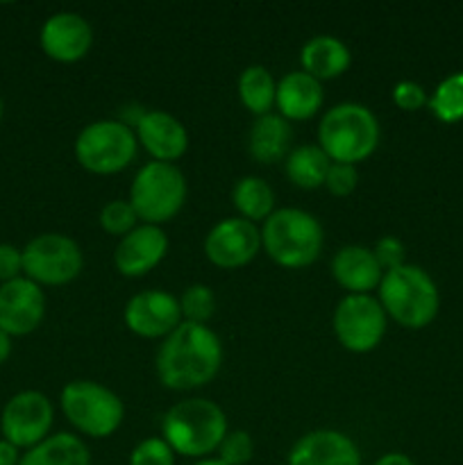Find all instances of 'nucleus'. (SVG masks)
Segmentation results:
<instances>
[{"label": "nucleus", "mask_w": 463, "mask_h": 465, "mask_svg": "<svg viewBox=\"0 0 463 465\" xmlns=\"http://www.w3.org/2000/svg\"><path fill=\"white\" fill-rule=\"evenodd\" d=\"M222 366V343L213 330L182 322L163 339L157 352V375L166 389L193 391L213 381Z\"/></svg>", "instance_id": "1"}, {"label": "nucleus", "mask_w": 463, "mask_h": 465, "mask_svg": "<svg viewBox=\"0 0 463 465\" xmlns=\"http://www.w3.org/2000/svg\"><path fill=\"white\" fill-rule=\"evenodd\" d=\"M227 431L230 427L222 409L204 398L182 400L162 418V439L172 452L195 461L216 452Z\"/></svg>", "instance_id": "2"}, {"label": "nucleus", "mask_w": 463, "mask_h": 465, "mask_svg": "<svg viewBox=\"0 0 463 465\" xmlns=\"http://www.w3.org/2000/svg\"><path fill=\"white\" fill-rule=\"evenodd\" d=\"M377 300L386 316L407 330L427 327L440 309L438 286L429 272L413 263L386 271L377 286Z\"/></svg>", "instance_id": "3"}, {"label": "nucleus", "mask_w": 463, "mask_h": 465, "mask_svg": "<svg viewBox=\"0 0 463 465\" xmlns=\"http://www.w3.org/2000/svg\"><path fill=\"white\" fill-rule=\"evenodd\" d=\"M325 232L313 213L298 207L275 209L263 221L261 248L281 268H307L320 257Z\"/></svg>", "instance_id": "4"}, {"label": "nucleus", "mask_w": 463, "mask_h": 465, "mask_svg": "<svg viewBox=\"0 0 463 465\" xmlns=\"http://www.w3.org/2000/svg\"><path fill=\"white\" fill-rule=\"evenodd\" d=\"M318 145L331 162L357 166L379 145V123L366 104H334L322 114L318 125Z\"/></svg>", "instance_id": "5"}, {"label": "nucleus", "mask_w": 463, "mask_h": 465, "mask_svg": "<svg viewBox=\"0 0 463 465\" xmlns=\"http://www.w3.org/2000/svg\"><path fill=\"white\" fill-rule=\"evenodd\" d=\"M186 177L175 163L148 162L130 186V203L139 221L159 225L172 221L186 203Z\"/></svg>", "instance_id": "6"}, {"label": "nucleus", "mask_w": 463, "mask_h": 465, "mask_svg": "<svg viewBox=\"0 0 463 465\" xmlns=\"http://www.w3.org/2000/svg\"><path fill=\"white\" fill-rule=\"evenodd\" d=\"M59 404L68 422L89 439H109L125 420L123 400L107 386L91 380L68 381Z\"/></svg>", "instance_id": "7"}, {"label": "nucleus", "mask_w": 463, "mask_h": 465, "mask_svg": "<svg viewBox=\"0 0 463 465\" xmlns=\"http://www.w3.org/2000/svg\"><path fill=\"white\" fill-rule=\"evenodd\" d=\"M139 150L130 123L104 118L82 127L75 139V159L94 175H113L130 166Z\"/></svg>", "instance_id": "8"}, {"label": "nucleus", "mask_w": 463, "mask_h": 465, "mask_svg": "<svg viewBox=\"0 0 463 465\" xmlns=\"http://www.w3.org/2000/svg\"><path fill=\"white\" fill-rule=\"evenodd\" d=\"M84 268L82 248L66 234H39L23 248V275L39 286H64Z\"/></svg>", "instance_id": "9"}, {"label": "nucleus", "mask_w": 463, "mask_h": 465, "mask_svg": "<svg viewBox=\"0 0 463 465\" xmlns=\"http://www.w3.org/2000/svg\"><path fill=\"white\" fill-rule=\"evenodd\" d=\"M386 312L372 295H345L334 309L331 327L345 350L372 352L386 334Z\"/></svg>", "instance_id": "10"}, {"label": "nucleus", "mask_w": 463, "mask_h": 465, "mask_svg": "<svg viewBox=\"0 0 463 465\" xmlns=\"http://www.w3.org/2000/svg\"><path fill=\"white\" fill-rule=\"evenodd\" d=\"M54 420L53 402L39 391H21L14 395L0 416V431L16 450H32L50 436Z\"/></svg>", "instance_id": "11"}, {"label": "nucleus", "mask_w": 463, "mask_h": 465, "mask_svg": "<svg viewBox=\"0 0 463 465\" xmlns=\"http://www.w3.org/2000/svg\"><path fill=\"white\" fill-rule=\"evenodd\" d=\"M261 250V230L245 218H222L209 230L204 239V254L209 262L225 271L243 268Z\"/></svg>", "instance_id": "12"}, {"label": "nucleus", "mask_w": 463, "mask_h": 465, "mask_svg": "<svg viewBox=\"0 0 463 465\" xmlns=\"http://www.w3.org/2000/svg\"><path fill=\"white\" fill-rule=\"evenodd\" d=\"M123 321L127 330L141 339H166L184 322V318L175 295L162 289H150L127 300Z\"/></svg>", "instance_id": "13"}, {"label": "nucleus", "mask_w": 463, "mask_h": 465, "mask_svg": "<svg viewBox=\"0 0 463 465\" xmlns=\"http://www.w3.org/2000/svg\"><path fill=\"white\" fill-rule=\"evenodd\" d=\"M45 316V295L27 277L0 284V330L9 336H27Z\"/></svg>", "instance_id": "14"}, {"label": "nucleus", "mask_w": 463, "mask_h": 465, "mask_svg": "<svg viewBox=\"0 0 463 465\" xmlns=\"http://www.w3.org/2000/svg\"><path fill=\"white\" fill-rule=\"evenodd\" d=\"M41 48L59 64H75L86 57L94 44V30L82 14L57 12L41 25Z\"/></svg>", "instance_id": "15"}, {"label": "nucleus", "mask_w": 463, "mask_h": 465, "mask_svg": "<svg viewBox=\"0 0 463 465\" xmlns=\"http://www.w3.org/2000/svg\"><path fill=\"white\" fill-rule=\"evenodd\" d=\"M166 252V232L159 225L141 223L118 241L113 250V266L123 277H143L163 262Z\"/></svg>", "instance_id": "16"}, {"label": "nucleus", "mask_w": 463, "mask_h": 465, "mask_svg": "<svg viewBox=\"0 0 463 465\" xmlns=\"http://www.w3.org/2000/svg\"><path fill=\"white\" fill-rule=\"evenodd\" d=\"M134 134L153 162L175 163L189 148V132L184 123L163 109L141 112L139 121L134 123Z\"/></svg>", "instance_id": "17"}, {"label": "nucleus", "mask_w": 463, "mask_h": 465, "mask_svg": "<svg viewBox=\"0 0 463 465\" xmlns=\"http://www.w3.org/2000/svg\"><path fill=\"white\" fill-rule=\"evenodd\" d=\"M286 465H361V452L343 431L313 430L295 440Z\"/></svg>", "instance_id": "18"}, {"label": "nucleus", "mask_w": 463, "mask_h": 465, "mask_svg": "<svg viewBox=\"0 0 463 465\" xmlns=\"http://www.w3.org/2000/svg\"><path fill=\"white\" fill-rule=\"evenodd\" d=\"M331 275L348 295H370L379 286L384 271L370 248L345 245L331 259Z\"/></svg>", "instance_id": "19"}, {"label": "nucleus", "mask_w": 463, "mask_h": 465, "mask_svg": "<svg viewBox=\"0 0 463 465\" xmlns=\"http://www.w3.org/2000/svg\"><path fill=\"white\" fill-rule=\"evenodd\" d=\"M322 103H325L322 82H318L309 73H286L277 82L275 104L280 109V116L286 121H307L320 112Z\"/></svg>", "instance_id": "20"}, {"label": "nucleus", "mask_w": 463, "mask_h": 465, "mask_svg": "<svg viewBox=\"0 0 463 465\" xmlns=\"http://www.w3.org/2000/svg\"><path fill=\"white\" fill-rule=\"evenodd\" d=\"M300 62H302L304 73L322 82L343 75L350 68V64H352V54H350L348 45L340 39H336V36L316 35L302 45Z\"/></svg>", "instance_id": "21"}, {"label": "nucleus", "mask_w": 463, "mask_h": 465, "mask_svg": "<svg viewBox=\"0 0 463 465\" xmlns=\"http://www.w3.org/2000/svg\"><path fill=\"white\" fill-rule=\"evenodd\" d=\"M291 123L280 114H263L250 127L248 150L259 163H275L291 153Z\"/></svg>", "instance_id": "22"}, {"label": "nucleus", "mask_w": 463, "mask_h": 465, "mask_svg": "<svg viewBox=\"0 0 463 465\" xmlns=\"http://www.w3.org/2000/svg\"><path fill=\"white\" fill-rule=\"evenodd\" d=\"M18 465H91V452L75 434H53L27 450Z\"/></svg>", "instance_id": "23"}, {"label": "nucleus", "mask_w": 463, "mask_h": 465, "mask_svg": "<svg viewBox=\"0 0 463 465\" xmlns=\"http://www.w3.org/2000/svg\"><path fill=\"white\" fill-rule=\"evenodd\" d=\"M330 166L331 159L322 153L320 145L304 143L286 154L284 171L286 177H289L298 189L311 191L318 189V186H325V177Z\"/></svg>", "instance_id": "24"}, {"label": "nucleus", "mask_w": 463, "mask_h": 465, "mask_svg": "<svg viewBox=\"0 0 463 465\" xmlns=\"http://www.w3.org/2000/svg\"><path fill=\"white\" fill-rule=\"evenodd\" d=\"M232 203L241 218L250 223L266 221L275 212V193L263 177L245 175L232 189Z\"/></svg>", "instance_id": "25"}, {"label": "nucleus", "mask_w": 463, "mask_h": 465, "mask_svg": "<svg viewBox=\"0 0 463 465\" xmlns=\"http://www.w3.org/2000/svg\"><path fill=\"white\" fill-rule=\"evenodd\" d=\"M275 94L277 82L266 66L252 64V66H248L241 73L239 98L243 107L257 118L263 116V114H271L272 104H275Z\"/></svg>", "instance_id": "26"}, {"label": "nucleus", "mask_w": 463, "mask_h": 465, "mask_svg": "<svg viewBox=\"0 0 463 465\" xmlns=\"http://www.w3.org/2000/svg\"><path fill=\"white\" fill-rule=\"evenodd\" d=\"M427 104L440 123L463 121V71L440 80Z\"/></svg>", "instance_id": "27"}, {"label": "nucleus", "mask_w": 463, "mask_h": 465, "mask_svg": "<svg viewBox=\"0 0 463 465\" xmlns=\"http://www.w3.org/2000/svg\"><path fill=\"white\" fill-rule=\"evenodd\" d=\"M180 309L182 318L186 322H198V325H207L209 318L216 312V298L213 291L207 284H191L186 286L184 293L180 295Z\"/></svg>", "instance_id": "28"}, {"label": "nucleus", "mask_w": 463, "mask_h": 465, "mask_svg": "<svg viewBox=\"0 0 463 465\" xmlns=\"http://www.w3.org/2000/svg\"><path fill=\"white\" fill-rule=\"evenodd\" d=\"M136 223H139V216H136L130 200H112V203L100 209V227L112 236H121L123 239V236L134 230Z\"/></svg>", "instance_id": "29"}, {"label": "nucleus", "mask_w": 463, "mask_h": 465, "mask_svg": "<svg viewBox=\"0 0 463 465\" xmlns=\"http://www.w3.org/2000/svg\"><path fill=\"white\" fill-rule=\"evenodd\" d=\"M218 459H221L225 465H245L250 463L254 454V443L252 436L243 430L227 431L222 443L218 445Z\"/></svg>", "instance_id": "30"}, {"label": "nucleus", "mask_w": 463, "mask_h": 465, "mask_svg": "<svg viewBox=\"0 0 463 465\" xmlns=\"http://www.w3.org/2000/svg\"><path fill=\"white\" fill-rule=\"evenodd\" d=\"M130 465H175V452L159 436L145 439L132 450Z\"/></svg>", "instance_id": "31"}, {"label": "nucleus", "mask_w": 463, "mask_h": 465, "mask_svg": "<svg viewBox=\"0 0 463 465\" xmlns=\"http://www.w3.org/2000/svg\"><path fill=\"white\" fill-rule=\"evenodd\" d=\"M359 184V171L352 163H336L331 162L330 171H327L325 186L331 195L336 198H348L350 193H354Z\"/></svg>", "instance_id": "32"}, {"label": "nucleus", "mask_w": 463, "mask_h": 465, "mask_svg": "<svg viewBox=\"0 0 463 465\" xmlns=\"http://www.w3.org/2000/svg\"><path fill=\"white\" fill-rule=\"evenodd\" d=\"M393 103L402 112H418L429 103V98H427L425 86L413 80H402L393 86Z\"/></svg>", "instance_id": "33"}, {"label": "nucleus", "mask_w": 463, "mask_h": 465, "mask_svg": "<svg viewBox=\"0 0 463 465\" xmlns=\"http://www.w3.org/2000/svg\"><path fill=\"white\" fill-rule=\"evenodd\" d=\"M372 252H375L377 262H379L384 272L404 266V257H407V248H404V243L398 236H381Z\"/></svg>", "instance_id": "34"}, {"label": "nucleus", "mask_w": 463, "mask_h": 465, "mask_svg": "<svg viewBox=\"0 0 463 465\" xmlns=\"http://www.w3.org/2000/svg\"><path fill=\"white\" fill-rule=\"evenodd\" d=\"M23 272V250L9 243H0V284L18 280Z\"/></svg>", "instance_id": "35"}, {"label": "nucleus", "mask_w": 463, "mask_h": 465, "mask_svg": "<svg viewBox=\"0 0 463 465\" xmlns=\"http://www.w3.org/2000/svg\"><path fill=\"white\" fill-rule=\"evenodd\" d=\"M21 463V454L7 440H0V465H18Z\"/></svg>", "instance_id": "36"}, {"label": "nucleus", "mask_w": 463, "mask_h": 465, "mask_svg": "<svg viewBox=\"0 0 463 465\" xmlns=\"http://www.w3.org/2000/svg\"><path fill=\"white\" fill-rule=\"evenodd\" d=\"M372 465H416V463H413L411 459L407 457V454L389 452V454H384V457L377 459V461L372 463Z\"/></svg>", "instance_id": "37"}, {"label": "nucleus", "mask_w": 463, "mask_h": 465, "mask_svg": "<svg viewBox=\"0 0 463 465\" xmlns=\"http://www.w3.org/2000/svg\"><path fill=\"white\" fill-rule=\"evenodd\" d=\"M9 354H12V336L0 330V366L7 361Z\"/></svg>", "instance_id": "38"}, {"label": "nucleus", "mask_w": 463, "mask_h": 465, "mask_svg": "<svg viewBox=\"0 0 463 465\" xmlns=\"http://www.w3.org/2000/svg\"><path fill=\"white\" fill-rule=\"evenodd\" d=\"M193 465H225L221 461V459H213V457H207V459H198V461H195Z\"/></svg>", "instance_id": "39"}, {"label": "nucleus", "mask_w": 463, "mask_h": 465, "mask_svg": "<svg viewBox=\"0 0 463 465\" xmlns=\"http://www.w3.org/2000/svg\"><path fill=\"white\" fill-rule=\"evenodd\" d=\"M0 118H3V98H0Z\"/></svg>", "instance_id": "40"}]
</instances>
